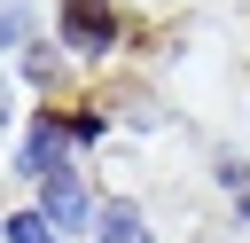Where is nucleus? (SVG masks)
Wrapping results in <instances>:
<instances>
[{
    "label": "nucleus",
    "instance_id": "obj_1",
    "mask_svg": "<svg viewBox=\"0 0 250 243\" xmlns=\"http://www.w3.org/2000/svg\"><path fill=\"white\" fill-rule=\"evenodd\" d=\"M62 47H70V55H109V47H117L109 0H62Z\"/></svg>",
    "mask_w": 250,
    "mask_h": 243
},
{
    "label": "nucleus",
    "instance_id": "obj_2",
    "mask_svg": "<svg viewBox=\"0 0 250 243\" xmlns=\"http://www.w3.org/2000/svg\"><path fill=\"white\" fill-rule=\"evenodd\" d=\"M39 212H47L55 227H78V219H86V180L62 165L55 180H39Z\"/></svg>",
    "mask_w": 250,
    "mask_h": 243
},
{
    "label": "nucleus",
    "instance_id": "obj_3",
    "mask_svg": "<svg viewBox=\"0 0 250 243\" xmlns=\"http://www.w3.org/2000/svg\"><path fill=\"white\" fill-rule=\"evenodd\" d=\"M70 141H78V133H70V118L55 125V110H47V118H39V133H31V149H23V165H31L39 180H55V172H62V149H70Z\"/></svg>",
    "mask_w": 250,
    "mask_h": 243
},
{
    "label": "nucleus",
    "instance_id": "obj_4",
    "mask_svg": "<svg viewBox=\"0 0 250 243\" xmlns=\"http://www.w3.org/2000/svg\"><path fill=\"white\" fill-rule=\"evenodd\" d=\"M94 235H102V243H148V219H141L133 204H102V212H94Z\"/></svg>",
    "mask_w": 250,
    "mask_h": 243
},
{
    "label": "nucleus",
    "instance_id": "obj_5",
    "mask_svg": "<svg viewBox=\"0 0 250 243\" xmlns=\"http://www.w3.org/2000/svg\"><path fill=\"white\" fill-rule=\"evenodd\" d=\"M8 243H55V219L47 212H16L8 219Z\"/></svg>",
    "mask_w": 250,
    "mask_h": 243
},
{
    "label": "nucleus",
    "instance_id": "obj_6",
    "mask_svg": "<svg viewBox=\"0 0 250 243\" xmlns=\"http://www.w3.org/2000/svg\"><path fill=\"white\" fill-rule=\"evenodd\" d=\"M23 71H31V86H55V71H62V55H55V47H31V55H23Z\"/></svg>",
    "mask_w": 250,
    "mask_h": 243
},
{
    "label": "nucleus",
    "instance_id": "obj_7",
    "mask_svg": "<svg viewBox=\"0 0 250 243\" xmlns=\"http://www.w3.org/2000/svg\"><path fill=\"white\" fill-rule=\"evenodd\" d=\"M23 31H31V8H23V0H8V8H0V47H16Z\"/></svg>",
    "mask_w": 250,
    "mask_h": 243
},
{
    "label": "nucleus",
    "instance_id": "obj_8",
    "mask_svg": "<svg viewBox=\"0 0 250 243\" xmlns=\"http://www.w3.org/2000/svg\"><path fill=\"white\" fill-rule=\"evenodd\" d=\"M0 125H8V102H0Z\"/></svg>",
    "mask_w": 250,
    "mask_h": 243
}]
</instances>
